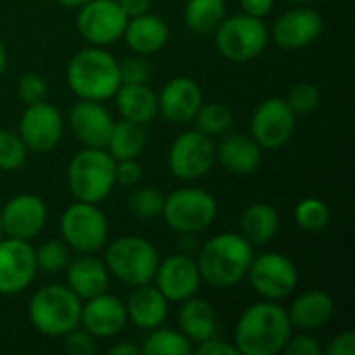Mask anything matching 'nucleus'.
<instances>
[{
	"instance_id": "f257e3e1",
	"label": "nucleus",
	"mask_w": 355,
	"mask_h": 355,
	"mask_svg": "<svg viewBox=\"0 0 355 355\" xmlns=\"http://www.w3.org/2000/svg\"><path fill=\"white\" fill-rule=\"evenodd\" d=\"M287 310L279 302H258L243 310L235 327V347L241 355H277L291 337Z\"/></svg>"
},
{
	"instance_id": "f03ea898",
	"label": "nucleus",
	"mask_w": 355,
	"mask_h": 355,
	"mask_svg": "<svg viewBox=\"0 0 355 355\" xmlns=\"http://www.w3.org/2000/svg\"><path fill=\"white\" fill-rule=\"evenodd\" d=\"M254 245L241 233H218L210 237L198 254L202 283L214 289H229L241 283L254 260Z\"/></svg>"
},
{
	"instance_id": "7ed1b4c3",
	"label": "nucleus",
	"mask_w": 355,
	"mask_h": 355,
	"mask_svg": "<svg viewBox=\"0 0 355 355\" xmlns=\"http://www.w3.org/2000/svg\"><path fill=\"white\" fill-rule=\"evenodd\" d=\"M67 83L79 100L104 102L121 85L119 60L104 46H87L69 60Z\"/></svg>"
},
{
	"instance_id": "20e7f679",
	"label": "nucleus",
	"mask_w": 355,
	"mask_h": 355,
	"mask_svg": "<svg viewBox=\"0 0 355 355\" xmlns=\"http://www.w3.org/2000/svg\"><path fill=\"white\" fill-rule=\"evenodd\" d=\"M81 300L67 285H46L37 289L29 304L27 316L31 327L46 337H62L79 327Z\"/></svg>"
},
{
	"instance_id": "39448f33",
	"label": "nucleus",
	"mask_w": 355,
	"mask_h": 355,
	"mask_svg": "<svg viewBox=\"0 0 355 355\" xmlns=\"http://www.w3.org/2000/svg\"><path fill=\"white\" fill-rule=\"evenodd\" d=\"M114 164L116 160L106 152V148H83L77 152L67 171V183L73 198L89 204L106 200L116 185Z\"/></svg>"
},
{
	"instance_id": "423d86ee",
	"label": "nucleus",
	"mask_w": 355,
	"mask_h": 355,
	"mask_svg": "<svg viewBox=\"0 0 355 355\" xmlns=\"http://www.w3.org/2000/svg\"><path fill=\"white\" fill-rule=\"evenodd\" d=\"M160 254L144 237L123 235L108 243L104 264L112 277L129 287H139L154 281Z\"/></svg>"
},
{
	"instance_id": "0eeeda50",
	"label": "nucleus",
	"mask_w": 355,
	"mask_h": 355,
	"mask_svg": "<svg viewBox=\"0 0 355 355\" xmlns=\"http://www.w3.org/2000/svg\"><path fill=\"white\" fill-rule=\"evenodd\" d=\"M270 40V31L260 17L248 12L225 17L214 31L216 50L231 62H250L258 58Z\"/></svg>"
},
{
	"instance_id": "6e6552de",
	"label": "nucleus",
	"mask_w": 355,
	"mask_h": 355,
	"mask_svg": "<svg viewBox=\"0 0 355 355\" xmlns=\"http://www.w3.org/2000/svg\"><path fill=\"white\" fill-rule=\"evenodd\" d=\"M216 200L198 187H181L164 196L162 218L177 233H200L206 231L216 218Z\"/></svg>"
},
{
	"instance_id": "1a4fd4ad",
	"label": "nucleus",
	"mask_w": 355,
	"mask_h": 355,
	"mask_svg": "<svg viewBox=\"0 0 355 355\" xmlns=\"http://www.w3.org/2000/svg\"><path fill=\"white\" fill-rule=\"evenodd\" d=\"M62 241L79 254H96L106 245L108 220L98 204L75 202L60 216Z\"/></svg>"
},
{
	"instance_id": "9d476101",
	"label": "nucleus",
	"mask_w": 355,
	"mask_h": 355,
	"mask_svg": "<svg viewBox=\"0 0 355 355\" xmlns=\"http://www.w3.org/2000/svg\"><path fill=\"white\" fill-rule=\"evenodd\" d=\"M245 279H250L256 293L264 300L281 302L295 291L297 268L287 256L279 252H264L254 256Z\"/></svg>"
},
{
	"instance_id": "9b49d317",
	"label": "nucleus",
	"mask_w": 355,
	"mask_h": 355,
	"mask_svg": "<svg viewBox=\"0 0 355 355\" xmlns=\"http://www.w3.org/2000/svg\"><path fill=\"white\" fill-rule=\"evenodd\" d=\"M216 150L210 135L189 129L183 131L168 150V168L181 181H198L212 168Z\"/></svg>"
},
{
	"instance_id": "f8f14e48",
	"label": "nucleus",
	"mask_w": 355,
	"mask_h": 355,
	"mask_svg": "<svg viewBox=\"0 0 355 355\" xmlns=\"http://www.w3.org/2000/svg\"><path fill=\"white\" fill-rule=\"evenodd\" d=\"M127 19L116 0H89L79 6L77 29L89 46H108L123 37Z\"/></svg>"
},
{
	"instance_id": "ddd939ff",
	"label": "nucleus",
	"mask_w": 355,
	"mask_h": 355,
	"mask_svg": "<svg viewBox=\"0 0 355 355\" xmlns=\"http://www.w3.org/2000/svg\"><path fill=\"white\" fill-rule=\"evenodd\" d=\"M295 131V114L285 98H268L256 106L250 123V135L262 150L283 148Z\"/></svg>"
},
{
	"instance_id": "4468645a",
	"label": "nucleus",
	"mask_w": 355,
	"mask_h": 355,
	"mask_svg": "<svg viewBox=\"0 0 355 355\" xmlns=\"http://www.w3.org/2000/svg\"><path fill=\"white\" fill-rule=\"evenodd\" d=\"M37 275L35 252L29 241L0 237V295H17Z\"/></svg>"
},
{
	"instance_id": "2eb2a0df",
	"label": "nucleus",
	"mask_w": 355,
	"mask_h": 355,
	"mask_svg": "<svg viewBox=\"0 0 355 355\" xmlns=\"http://www.w3.org/2000/svg\"><path fill=\"white\" fill-rule=\"evenodd\" d=\"M17 133L21 135L27 150L50 152L62 137V116L56 106L48 104L46 100L29 104L21 114Z\"/></svg>"
},
{
	"instance_id": "dca6fc26",
	"label": "nucleus",
	"mask_w": 355,
	"mask_h": 355,
	"mask_svg": "<svg viewBox=\"0 0 355 355\" xmlns=\"http://www.w3.org/2000/svg\"><path fill=\"white\" fill-rule=\"evenodd\" d=\"M158 291L175 304H181L193 297L202 285V277L198 270V262L189 254H173L158 262L154 275Z\"/></svg>"
},
{
	"instance_id": "f3484780",
	"label": "nucleus",
	"mask_w": 355,
	"mask_h": 355,
	"mask_svg": "<svg viewBox=\"0 0 355 355\" xmlns=\"http://www.w3.org/2000/svg\"><path fill=\"white\" fill-rule=\"evenodd\" d=\"M2 212L4 237L31 241L42 233L48 220V208L42 198L33 193H19L6 202Z\"/></svg>"
},
{
	"instance_id": "a211bd4d",
	"label": "nucleus",
	"mask_w": 355,
	"mask_h": 355,
	"mask_svg": "<svg viewBox=\"0 0 355 355\" xmlns=\"http://www.w3.org/2000/svg\"><path fill=\"white\" fill-rule=\"evenodd\" d=\"M204 102L202 87L189 77H173L158 94V114L173 125H187L193 121Z\"/></svg>"
},
{
	"instance_id": "6ab92c4d",
	"label": "nucleus",
	"mask_w": 355,
	"mask_h": 355,
	"mask_svg": "<svg viewBox=\"0 0 355 355\" xmlns=\"http://www.w3.org/2000/svg\"><path fill=\"white\" fill-rule=\"evenodd\" d=\"M322 17L314 8H291L272 23V40L283 50H302L322 33Z\"/></svg>"
},
{
	"instance_id": "aec40b11",
	"label": "nucleus",
	"mask_w": 355,
	"mask_h": 355,
	"mask_svg": "<svg viewBox=\"0 0 355 355\" xmlns=\"http://www.w3.org/2000/svg\"><path fill=\"white\" fill-rule=\"evenodd\" d=\"M127 310L125 304L106 293H100L96 297L85 300L81 304V316H79V327H83L89 335L96 339H110L116 337L125 324H127Z\"/></svg>"
},
{
	"instance_id": "412c9836",
	"label": "nucleus",
	"mask_w": 355,
	"mask_h": 355,
	"mask_svg": "<svg viewBox=\"0 0 355 355\" xmlns=\"http://www.w3.org/2000/svg\"><path fill=\"white\" fill-rule=\"evenodd\" d=\"M69 125L83 148H106L114 121L102 102L79 100L69 112Z\"/></svg>"
},
{
	"instance_id": "4be33fe9",
	"label": "nucleus",
	"mask_w": 355,
	"mask_h": 355,
	"mask_svg": "<svg viewBox=\"0 0 355 355\" xmlns=\"http://www.w3.org/2000/svg\"><path fill=\"white\" fill-rule=\"evenodd\" d=\"M64 272H67V287L81 302L108 291L110 272H108L104 260H100L92 254H81V256L69 260Z\"/></svg>"
},
{
	"instance_id": "5701e85b",
	"label": "nucleus",
	"mask_w": 355,
	"mask_h": 355,
	"mask_svg": "<svg viewBox=\"0 0 355 355\" xmlns=\"http://www.w3.org/2000/svg\"><path fill=\"white\" fill-rule=\"evenodd\" d=\"M168 300L158 291L156 285H139L125 304L127 320L141 331H152L162 327L168 316Z\"/></svg>"
},
{
	"instance_id": "b1692460",
	"label": "nucleus",
	"mask_w": 355,
	"mask_h": 355,
	"mask_svg": "<svg viewBox=\"0 0 355 355\" xmlns=\"http://www.w3.org/2000/svg\"><path fill=\"white\" fill-rule=\"evenodd\" d=\"M123 37L127 42V46L141 56H150L160 52L166 42H168V25L162 17L158 15H137V17H129Z\"/></svg>"
},
{
	"instance_id": "393cba45",
	"label": "nucleus",
	"mask_w": 355,
	"mask_h": 355,
	"mask_svg": "<svg viewBox=\"0 0 355 355\" xmlns=\"http://www.w3.org/2000/svg\"><path fill=\"white\" fill-rule=\"evenodd\" d=\"M216 150V160L235 175H252L262 162V148L245 133H229L220 139Z\"/></svg>"
},
{
	"instance_id": "a878e982",
	"label": "nucleus",
	"mask_w": 355,
	"mask_h": 355,
	"mask_svg": "<svg viewBox=\"0 0 355 355\" xmlns=\"http://www.w3.org/2000/svg\"><path fill=\"white\" fill-rule=\"evenodd\" d=\"M291 327H297L302 331H314L331 322L335 316V302L327 291L312 289L293 300V304L287 310Z\"/></svg>"
},
{
	"instance_id": "bb28decb",
	"label": "nucleus",
	"mask_w": 355,
	"mask_h": 355,
	"mask_svg": "<svg viewBox=\"0 0 355 355\" xmlns=\"http://www.w3.org/2000/svg\"><path fill=\"white\" fill-rule=\"evenodd\" d=\"M123 119L150 125L158 114V96L148 83H121L112 96Z\"/></svg>"
},
{
	"instance_id": "cd10ccee",
	"label": "nucleus",
	"mask_w": 355,
	"mask_h": 355,
	"mask_svg": "<svg viewBox=\"0 0 355 355\" xmlns=\"http://www.w3.org/2000/svg\"><path fill=\"white\" fill-rule=\"evenodd\" d=\"M179 331L189 339L191 345H198L218 333V318L214 308L208 300L202 297H189L181 302L179 308Z\"/></svg>"
},
{
	"instance_id": "c85d7f7f",
	"label": "nucleus",
	"mask_w": 355,
	"mask_h": 355,
	"mask_svg": "<svg viewBox=\"0 0 355 355\" xmlns=\"http://www.w3.org/2000/svg\"><path fill=\"white\" fill-rule=\"evenodd\" d=\"M279 227H281L279 212L270 204H264V202L250 204L239 218V233L252 245L270 243L277 237Z\"/></svg>"
},
{
	"instance_id": "c756f323",
	"label": "nucleus",
	"mask_w": 355,
	"mask_h": 355,
	"mask_svg": "<svg viewBox=\"0 0 355 355\" xmlns=\"http://www.w3.org/2000/svg\"><path fill=\"white\" fill-rule=\"evenodd\" d=\"M148 144V133L146 125L131 123L127 119H121L119 123L112 125L106 152L114 160H127V158H137Z\"/></svg>"
},
{
	"instance_id": "7c9ffc66",
	"label": "nucleus",
	"mask_w": 355,
	"mask_h": 355,
	"mask_svg": "<svg viewBox=\"0 0 355 355\" xmlns=\"http://www.w3.org/2000/svg\"><path fill=\"white\" fill-rule=\"evenodd\" d=\"M225 17H227L225 0H187L183 10L185 25L202 35L214 33Z\"/></svg>"
},
{
	"instance_id": "2f4dec72",
	"label": "nucleus",
	"mask_w": 355,
	"mask_h": 355,
	"mask_svg": "<svg viewBox=\"0 0 355 355\" xmlns=\"http://www.w3.org/2000/svg\"><path fill=\"white\" fill-rule=\"evenodd\" d=\"M150 335L146 337L141 345V354L146 355H189L191 354V343L181 331L156 327L148 331Z\"/></svg>"
},
{
	"instance_id": "473e14b6",
	"label": "nucleus",
	"mask_w": 355,
	"mask_h": 355,
	"mask_svg": "<svg viewBox=\"0 0 355 355\" xmlns=\"http://www.w3.org/2000/svg\"><path fill=\"white\" fill-rule=\"evenodd\" d=\"M193 121H196V129L210 135V137L212 135H225L233 125V112L223 102H208V104L202 102Z\"/></svg>"
},
{
	"instance_id": "72a5a7b5",
	"label": "nucleus",
	"mask_w": 355,
	"mask_h": 355,
	"mask_svg": "<svg viewBox=\"0 0 355 355\" xmlns=\"http://www.w3.org/2000/svg\"><path fill=\"white\" fill-rule=\"evenodd\" d=\"M295 223L300 229H304L308 233H318L329 227L331 210L318 198H304L295 206Z\"/></svg>"
},
{
	"instance_id": "f704fd0d",
	"label": "nucleus",
	"mask_w": 355,
	"mask_h": 355,
	"mask_svg": "<svg viewBox=\"0 0 355 355\" xmlns=\"http://www.w3.org/2000/svg\"><path fill=\"white\" fill-rule=\"evenodd\" d=\"M127 208L133 216L150 220L162 216L164 208V193L156 187H135L127 198Z\"/></svg>"
},
{
	"instance_id": "c9c22d12",
	"label": "nucleus",
	"mask_w": 355,
	"mask_h": 355,
	"mask_svg": "<svg viewBox=\"0 0 355 355\" xmlns=\"http://www.w3.org/2000/svg\"><path fill=\"white\" fill-rule=\"evenodd\" d=\"M35 252V266L37 270L46 272V275H56L62 272L71 260V248L60 241V239H50L44 241Z\"/></svg>"
},
{
	"instance_id": "e433bc0d",
	"label": "nucleus",
	"mask_w": 355,
	"mask_h": 355,
	"mask_svg": "<svg viewBox=\"0 0 355 355\" xmlns=\"http://www.w3.org/2000/svg\"><path fill=\"white\" fill-rule=\"evenodd\" d=\"M27 160V146L15 131L0 129V171H19Z\"/></svg>"
},
{
	"instance_id": "4c0bfd02",
	"label": "nucleus",
	"mask_w": 355,
	"mask_h": 355,
	"mask_svg": "<svg viewBox=\"0 0 355 355\" xmlns=\"http://www.w3.org/2000/svg\"><path fill=\"white\" fill-rule=\"evenodd\" d=\"M320 98L322 96H320L318 85H314L310 81H300V83H295V85L289 87L285 102L293 110V114L297 116V114H310V112H314L318 108V104H320Z\"/></svg>"
},
{
	"instance_id": "58836bf2",
	"label": "nucleus",
	"mask_w": 355,
	"mask_h": 355,
	"mask_svg": "<svg viewBox=\"0 0 355 355\" xmlns=\"http://www.w3.org/2000/svg\"><path fill=\"white\" fill-rule=\"evenodd\" d=\"M46 94H48L46 81L40 75H35V73L23 75L19 79V83H17V96H19L21 104H25V106L44 102L46 100Z\"/></svg>"
},
{
	"instance_id": "ea45409f",
	"label": "nucleus",
	"mask_w": 355,
	"mask_h": 355,
	"mask_svg": "<svg viewBox=\"0 0 355 355\" xmlns=\"http://www.w3.org/2000/svg\"><path fill=\"white\" fill-rule=\"evenodd\" d=\"M119 73H121V83H148L152 75V67L141 54H137L121 60Z\"/></svg>"
},
{
	"instance_id": "a19ab883",
	"label": "nucleus",
	"mask_w": 355,
	"mask_h": 355,
	"mask_svg": "<svg viewBox=\"0 0 355 355\" xmlns=\"http://www.w3.org/2000/svg\"><path fill=\"white\" fill-rule=\"evenodd\" d=\"M62 345L64 352L71 355H92L96 354V337L89 335L83 327H75L67 335H62Z\"/></svg>"
},
{
	"instance_id": "79ce46f5",
	"label": "nucleus",
	"mask_w": 355,
	"mask_h": 355,
	"mask_svg": "<svg viewBox=\"0 0 355 355\" xmlns=\"http://www.w3.org/2000/svg\"><path fill=\"white\" fill-rule=\"evenodd\" d=\"M114 179H116V183H121L125 187H135L141 179V164L137 162V158L116 160Z\"/></svg>"
},
{
	"instance_id": "37998d69",
	"label": "nucleus",
	"mask_w": 355,
	"mask_h": 355,
	"mask_svg": "<svg viewBox=\"0 0 355 355\" xmlns=\"http://www.w3.org/2000/svg\"><path fill=\"white\" fill-rule=\"evenodd\" d=\"M320 352H322L320 343L312 335H308V333L289 337L285 347H283V354L287 355H318Z\"/></svg>"
},
{
	"instance_id": "c03bdc74",
	"label": "nucleus",
	"mask_w": 355,
	"mask_h": 355,
	"mask_svg": "<svg viewBox=\"0 0 355 355\" xmlns=\"http://www.w3.org/2000/svg\"><path fill=\"white\" fill-rule=\"evenodd\" d=\"M196 354L198 355H239L235 343H227L223 339H218V335L198 343L196 347Z\"/></svg>"
},
{
	"instance_id": "a18cd8bd",
	"label": "nucleus",
	"mask_w": 355,
	"mask_h": 355,
	"mask_svg": "<svg viewBox=\"0 0 355 355\" xmlns=\"http://www.w3.org/2000/svg\"><path fill=\"white\" fill-rule=\"evenodd\" d=\"M329 355H355V333L354 331H345L341 335H337L329 347H327Z\"/></svg>"
},
{
	"instance_id": "49530a36",
	"label": "nucleus",
	"mask_w": 355,
	"mask_h": 355,
	"mask_svg": "<svg viewBox=\"0 0 355 355\" xmlns=\"http://www.w3.org/2000/svg\"><path fill=\"white\" fill-rule=\"evenodd\" d=\"M243 12L252 15V17H260L264 19L270 10H272V4L275 0H239Z\"/></svg>"
},
{
	"instance_id": "de8ad7c7",
	"label": "nucleus",
	"mask_w": 355,
	"mask_h": 355,
	"mask_svg": "<svg viewBox=\"0 0 355 355\" xmlns=\"http://www.w3.org/2000/svg\"><path fill=\"white\" fill-rule=\"evenodd\" d=\"M119 4L127 17H137V15H144L150 10L152 0H119Z\"/></svg>"
},
{
	"instance_id": "09e8293b",
	"label": "nucleus",
	"mask_w": 355,
	"mask_h": 355,
	"mask_svg": "<svg viewBox=\"0 0 355 355\" xmlns=\"http://www.w3.org/2000/svg\"><path fill=\"white\" fill-rule=\"evenodd\" d=\"M108 352L112 355H137L139 354V347L133 345V343H116Z\"/></svg>"
},
{
	"instance_id": "8fccbe9b",
	"label": "nucleus",
	"mask_w": 355,
	"mask_h": 355,
	"mask_svg": "<svg viewBox=\"0 0 355 355\" xmlns=\"http://www.w3.org/2000/svg\"><path fill=\"white\" fill-rule=\"evenodd\" d=\"M58 4H62V6H67V8H79V6H83L85 2H89V0H56Z\"/></svg>"
},
{
	"instance_id": "3c124183",
	"label": "nucleus",
	"mask_w": 355,
	"mask_h": 355,
	"mask_svg": "<svg viewBox=\"0 0 355 355\" xmlns=\"http://www.w3.org/2000/svg\"><path fill=\"white\" fill-rule=\"evenodd\" d=\"M4 69H6V50H4V46L0 42V75L4 73Z\"/></svg>"
},
{
	"instance_id": "603ef678",
	"label": "nucleus",
	"mask_w": 355,
	"mask_h": 355,
	"mask_svg": "<svg viewBox=\"0 0 355 355\" xmlns=\"http://www.w3.org/2000/svg\"><path fill=\"white\" fill-rule=\"evenodd\" d=\"M291 2H297V4H308V2H312V0H291Z\"/></svg>"
},
{
	"instance_id": "864d4df0",
	"label": "nucleus",
	"mask_w": 355,
	"mask_h": 355,
	"mask_svg": "<svg viewBox=\"0 0 355 355\" xmlns=\"http://www.w3.org/2000/svg\"><path fill=\"white\" fill-rule=\"evenodd\" d=\"M0 237H4V233H2V212H0Z\"/></svg>"
}]
</instances>
